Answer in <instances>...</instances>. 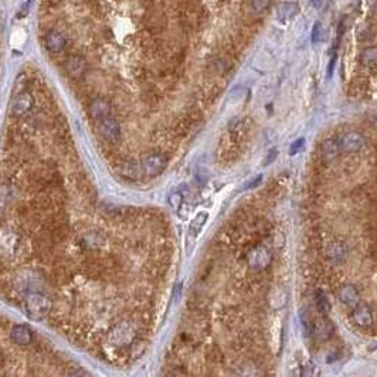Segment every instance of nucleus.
<instances>
[{
    "instance_id": "cd10ccee",
    "label": "nucleus",
    "mask_w": 377,
    "mask_h": 377,
    "mask_svg": "<svg viewBox=\"0 0 377 377\" xmlns=\"http://www.w3.org/2000/svg\"><path fill=\"white\" fill-rule=\"evenodd\" d=\"M278 158V149H272V150H269V153L267 155V158H265V162H264V165H271V163H274L275 160Z\"/></svg>"
},
{
    "instance_id": "f257e3e1",
    "label": "nucleus",
    "mask_w": 377,
    "mask_h": 377,
    "mask_svg": "<svg viewBox=\"0 0 377 377\" xmlns=\"http://www.w3.org/2000/svg\"><path fill=\"white\" fill-rule=\"evenodd\" d=\"M51 299L41 292H31L26 296L25 308L27 315L31 319L40 320L49 315L51 311Z\"/></svg>"
},
{
    "instance_id": "7ed1b4c3",
    "label": "nucleus",
    "mask_w": 377,
    "mask_h": 377,
    "mask_svg": "<svg viewBox=\"0 0 377 377\" xmlns=\"http://www.w3.org/2000/svg\"><path fill=\"white\" fill-rule=\"evenodd\" d=\"M207 220H208V213L206 211H200V213H197V216H196L195 219L192 220V223H190V226H189V230H187V235H186V240H187V250L190 251L192 248H193V245H195L196 240H197V237H199V234L202 232L203 230V227L206 226Z\"/></svg>"
},
{
    "instance_id": "ddd939ff",
    "label": "nucleus",
    "mask_w": 377,
    "mask_h": 377,
    "mask_svg": "<svg viewBox=\"0 0 377 377\" xmlns=\"http://www.w3.org/2000/svg\"><path fill=\"white\" fill-rule=\"evenodd\" d=\"M111 114V105L102 98H97L91 102L89 105V115L94 118V119H104L107 116H110Z\"/></svg>"
},
{
    "instance_id": "423d86ee",
    "label": "nucleus",
    "mask_w": 377,
    "mask_h": 377,
    "mask_svg": "<svg viewBox=\"0 0 377 377\" xmlns=\"http://www.w3.org/2000/svg\"><path fill=\"white\" fill-rule=\"evenodd\" d=\"M33 95L29 91H20L19 94H16L12 101V111L16 116H22L27 114L33 107Z\"/></svg>"
},
{
    "instance_id": "c756f323",
    "label": "nucleus",
    "mask_w": 377,
    "mask_h": 377,
    "mask_svg": "<svg viewBox=\"0 0 377 377\" xmlns=\"http://www.w3.org/2000/svg\"><path fill=\"white\" fill-rule=\"evenodd\" d=\"M314 369H315V366L314 363H308V365L304 367V372H302V376L308 377V376H314L315 373H314Z\"/></svg>"
},
{
    "instance_id": "2eb2a0df",
    "label": "nucleus",
    "mask_w": 377,
    "mask_h": 377,
    "mask_svg": "<svg viewBox=\"0 0 377 377\" xmlns=\"http://www.w3.org/2000/svg\"><path fill=\"white\" fill-rule=\"evenodd\" d=\"M339 298L343 304L346 306H350V308H356L360 302V293L353 285H345L341 290Z\"/></svg>"
},
{
    "instance_id": "7c9ffc66",
    "label": "nucleus",
    "mask_w": 377,
    "mask_h": 377,
    "mask_svg": "<svg viewBox=\"0 0 377 377\" xmlns=\"http://www.w3.org/2000/svg\"><path fill=\"white\" fill-rule=\"evenodd\" d=\"M180 293H182V284H177V285L174 287V292H173V298H174V301H179Z\"/></svg>"
},
{
    "instance_id": "6ab92c4d",
    "label": "nucleus",
    "mask_w": 377,
    "mask_h": 377,
    "mask_svg": "<svg viewBox=\"0 0 377 377\" xmlns=\"http://www.w3.org/2000/svg\"><path fill=\"white\" fill-rule=\"evenodd\" d=\"M287 299H288L287 292L284 291V290H281V288H275L269 293V305H271L272 309L284 308L285 304H287Z\"/></svg>"
},
{
    "instance_id": "dca6fc26",
    "label": "nucleus",
    "mask_w": 377,
    "mask_h": 377,
    "mask_svg": "<svg viewBox=\"0 0 377 377\" xmlns=\"http://www.w3.org/2000/svg\"><path fill=\"white\" fill-rule=\"evenodd\" d=\"M341 153V147L336 139H326L322 145V156L326 162H332Z\"/></svg>"
},
{
    "instance_id": "5701e85b",
    "label": "nucleus",
    "mask_w": 377,
    "mask_h": 377,
    "mask_svg": "<svg viewBox=\"0 0 377 377\" xmlns=\"http://www.w3.org/2000/svg\"><path fill=\"white\" fill-rule=\"evenodd\" d=\"M10 197H12V190L7 186H1L0 187V214L7 208Z\"/></svg>"
},
{
    "instance_id": "c85d7f7f",
    "label": "nucleus",
    "mask_w": 377,
    "mask_h": 377,
    "mask_svg": "<svg viewBox=\"0 0 377 377\" xmlns=\"http://www.w3.org/2000/svg\"><path fill=\"white\" fill-rule=\"evenodd\" d=\"M328 3L329 0H311V4H312L315 9H325Z\"/></svg>"
},
{
    "instance_id": "a211bd4d",
    "label": "nucleus",
    "mask_w": 377,
    "mask_h": 377,
    "mask_svg": "<svg viewBox=\"0 0 377 377\" xmlns=\"http://www.w3.org/2000/svg\"><path fill=\"white\" fill-rule=\"evenodd\" d=\"M346 253H348V250H346V245H345V244H329L328 256L332 261H335V262H342V261H345V260H346Z\"/></svg>"
},
{
    "instance_id": "0eeeda50",
    "label": "nucleus",
    "mask_w": 377,
    "mask_h": 377,
    "mask_svg": "<svg viewBox=\"0 0 377 377\" xmlns=\"http://www.w3.org/2000/svg\"><path fill=\"white\" fill-rule=\"evenodd\" d=\"M64 68L71 78H81L87 71V61L80 56H71L65 61Z\"/></svg>"
},
{
    "instance_id": "9d476101",
    "label": "nucleus",
    "mask_w": 377,
    "mask_h": 377,
    "mask_svg": "<svg viewBox=\"0 0 377 377\" xmlns=\"http://www.w3.org/2000/svg\"><path fill=\"white\" fill-rule=\"evenodd\" d=\"M12 341L19 346H27L33 342V332L26 325H16L12 329Z\"/></svg>"
},
{
    "instance_id": "39448f33",
    "label": "nucleus",
    "mask_w": 377,
    "mask_h": 377,
    "mask_svg": "<svg viewBox=\"0 0 377 377\" xmlns=\"http://www.w3.org/2000/svg\"><path fill=\"white\" fill-rule=\"evenodd\" d=\"M98 131L101 136L110 142H118L119 138H121V126L119 123L115 121V119H111V118H104L99 121V125H98Z\"/></svg>"
},
{
    "instance_id": "b1692460",
    "label": "nucleus",
    "mask_w": 377,
    "mask_h": 377,
    "mask_svg": "<svg viewBox=\"0 0 377 377\" xmlns=\"http://www.w3.org/2000/svg\"><path fill=\"white\" fill-rule=\"evenodd\" d=\"M183 200H184V197H183V195L180 193V192H172L171 195H169V197H168V202H169V206L173 208V210H179L180 207L183 206Z\"/></svg>"
},
{
    "instance_id": "1a4fd4ad",
    "label": "nucleus",
    "mask_w": 377,
    "mask_h": 377,
    "mask_svg": "<svg viewBox=\"0 0 377 377\" xmlns=\"http://www.w3.org/2000/svg\"><path fill=\"white\" fill-rule=\"evenodd\" d=\"M311 330L319 341H328L332 338L335 328H333V325L329 319H318L312 323Z\"/></svg>"
},
{
    "instance_id": "393cba45",
    "label": "nucleus",
    "mask_w": 377,
    "mask_h": 377,
    "mask_svg": "<svg viewBox=\"0 0 377 377\" xmlns=\"http://www.w3.org/2000/svg\"><path fill=\"white\" fill-rule=\"evenodd\" d=\"M311 38H312V43H314V44H317V43L323 40V27H322V25H320L319 22H317L315 26H314Z\"/></svg>"
},
{
    "instance_id": "4468645a",
    "label": "nucleus",
    "mask_w": 377,
    "mask_h": 377,
    "mask_svg": "<svg viewBox=\"0 0 377 377\" xmlns=\"http://www.w3.org/2000/svg\"><path fill=\"white\" fill-rule=\"evenodd\" d=\"M352 318L354 323L360 328H367L373 323V315H372V312L367 306H359L357 305L353 311Z\"/></svg>"
},
{
    "instance_id": "f03ea898",
    "label": "nucleus",
    "mask_w": 377,
    "mask_h": 377,
    "mask_svg": "<svg viewBox=\"0 0 377 377\" xmlns=\"http://www.w3.org/2000/svg\"><path fill=\"white\" fill-rule=\"evenodd\" d=\"M341 152H348V153H354L359 152L366 144L365 136L359 132H348L342 135L341 139L338 141Z\"/></svg>"
},
{
    "instance_id": "6e6552de",
    "label": "nucleus",
    "mask_w": 377,
    "mask_h": 377,
    "mask_svg": "<svg viewBox=\"0 0 377 377\" xmlns=\"http://www.w3.org/2000/svg\"><path fill=\"white\" fill-rule=\"evenodd\" d=\"M269 262H271V254L264 247L257 248L248 256V264L254 269H262L267 267Z\"/></svg>"
},
{
    "instance_id": "aec40b11",
    "label": "nucleus",
    "mask_w": 377,
    "mask_h": 377,
    "mask_svg": "<svg viewBox=\"0 0 377 377\" xmlns=\"http://www.w3.org/2000/svg\"><path fill=\"white\" fill-rule=\"evenodd\" d=\"M360 61L367 68H376L377 64V50L375 47L365 49L360 54Z\"/></svg>"
},
{
    "instance_id": "9b49d317",
    "label": "nucleus",
    "mask_w": 377,
    "mask_h": 377,
    "mask_svg": "<svg viewBox=\"0 0 377 377\" xmlns=\"http://www.w3.org/2000/svg\"><path fill=\"white\" fill-rule=\"evenodd\" d=\"M46 47L50 53H61L65 47V37L57 30H50L46 34Z\"/></svg>"
},
{
    "instance_id": "f8f14e48",
    "label": "nucleus",
    "mask_w": 377,
    "mask_h": 377,
    "mask_svg": "<svg viewBox=\"0 0 377 377\" xmlns=\"http://www.w3.org/2000/svg\"><path fill=\"white\" fill-rule=\"evenodd\" d=\"M298 12H299V6L295 1H284L278 6L277 17L281 23L285 25V23L291 22L292 19L298 14Z\"/></svg>"
},
{
    "instance_id": "2f4dec72",
    "label": "nucleus",
    "mask_w": 377,
    "mask_h": 377,
    "mask_svg": "<svg viewBox=\"0 0 377 377\" xmlns=\"http://www.w3.org/2000/svg\"><path fill=\"white\" fill-rule=\"evenodd\" d=\"M261 180H262V176H258L254 182H251L250 184H248V189H251V187H256V184H258V183L261 182Z\"/></svg>"
},
{
    "instance_id": "4be33fe9",
    "label": "nucleus",
    "mask_w": 377,
    "mask_h": 377,
    "mask_svg": "<svg viewBox=\"0 0 377 377\" xmlns=\"http://www.w3.org/2000/svg\"><path fill=\"white\" fill-rule=\"evenodd\" d=\"M0 244L3 250H7L9 253H12V250H14V247L17 245V238L13 232H4L3 238L0 240Z\"/></svg>"
},
{
    "instance_id": "bb28decb",
    "label": "nucleus",
    "mask_w": 377,
    "mask_h": 377,
    "mask_svg": "<svg viewBox=\"0 0 377 377\" xmlns=\"http://www.w3.org/2000/svg\"><path fill=\"white\" fill-rule=\"evenodd\" d=\"M305 144V139L304 138H299V139H296L293 144L291 145V149H290V152H291V155H296L302 147H304Z\"/></svg>"
},
{
    "instance_id": "a878e982",
    "label": "nucleus",
    "mask_w": 377,
    "mask_h": 377,
    "mask_svg": "<svg viewBox=\"0 0 377 377\" xmlns=\"http://www.w3.org/2000/svg\"><path fill=\"white\" fill-rule=\"evenodd\" d=\"M269 3H271V0H253V9L257 13L264 12L269 6Z\"/></svg>"
},
{
    "instance_id": "20e7f679",
    "label": "nucleus",
    "mask_w": 377,
    "mask_h": 377,
    "mask_svg": "<svg viewBox=\"0 0 377 377\" xmlns=\"http://www.w3.org/2000/svg\"><path fill=\"white\" fill-rule=\"evenodd\" d=\"M168 166V158L163 155H150L142 162V171L146 176H158Z\"/></svg>"
},
{
    "instance_id": "f3484780",
    "label": "nucleus",
    "mask_w": 377,
    "mask_h": 377,
    "mask_svg": "<svg viewBox=\"0 0 377 377\" xmlns=\"http://www.w3.org/2000/svg\"><path fill=\"white\" fill-rule=\"evenodd\" d=\"M131 341H132V330L126 325L119 326L111 336V342L114 345H123V343H128Z\"/></svg>"
},
{
    "instance_id": "412c9836",
    "label": "nucleus",
    "mask_w": 377,
    "mask_h": 377,
    "mask_svg": "<svg viewBox=\"0 0 377 377\" xmlns=\"http://www.w3.org/2000/svg\"><path fill=\"white\" fill-rule=\"evenodd\" d=\"M315 305H317L318 311L320 314H323V315H326V314L330 312V302H329L326 295L323 292H317V295H315Z\"/></svg>"
}]
</instances>
